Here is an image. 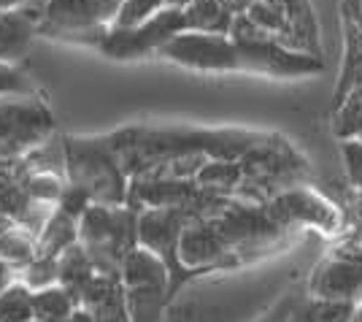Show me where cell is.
<instances>
[{
	"label": "cell",
	"instance_id": "obj_24",
	"mask_svg": "<svg viewBox=\"0 0 362 322\" xmlns=\"http://www.w3.org/2000/svg\"><path fill=\"white\" fill-rule=\"evenodd\" d=\"M360 141H362V138H360Z\"/></svg>",
	"mask_w": 362,
	"mask_h": 322
},
{
	"label": "cell",
	"instance_id": "obj_6",
	"mask_svg": "<svg viewBox=\"0 0 362 322\" xmlns=\"http://www.w3.org/2000/svg\"><path fill=\"white\" fill-rule=\"evenodd\" d=\"M52 130V120L38 100H0V154H16L44 144Z\"/></svg>",
	"mask_w": 362,
	"mask_h": 322
},
{
	"label": "cell",
	"instance_id": "obj_22",
	"mask_svg": "<svg viewBox=\"0 0 362 322\" xmlns=\"http://www.w3.org/2000/svg\"><path fill=\"white\" fill-rule=\"evenodd\" d=\"M65 322H95V317H92V314L84 306H81V309L76 306L74 311H71V314L65 317Z\"/></svg>",
	"mask_w": 362,
	"mask_h": 322
},
{
	"label": "cell",
	"instance_id": "obj_23",
	"mask_svg": "<svg viewBox=\"0 0 362 322\" xmlns=\"http://www.w3.org/2000/svg\"><path fill=\"white\" fill-rule=\"evenodd\" d=\"M8 284H11V268L6 263H0V292L6 290Z\"/></svg>",
	"mask_w": 362,
	"mask_h": 322
},
{
	"label": "cell",
	"instance_id": "obj_3",
	"mask_svg": "<svg viewBox=\"0 0 362 322\" xmlns=\"http://www.w3.org/2000/svg\"><path fill=\"white\" fill-rule=\"evenodd\" d=\"M127 322H160L168 301V265L149 249H133L119 268Z\"/></svg>",
	"mask_w": 362,
	"mask_h": 322
},
{
	"label": "cell",
	"instance_id": "obj_20",
	"mask_svg": "<svg viewBox=\"0 0 362 322\" xmlns=\"http://www.w3.org/2000/svg\"><path fill=\"white\" fill-rule=\"evenodd\" d=\"M30 38V22L19 14H0V57L14 54Z\"/></svg>",
	"mask_w": 362,
	"mask_h": 322
},
{
	"label": "cell",
	"instance_id": "obj_7",
	"mask_svg": "<svg viewBox=\"0 0 362 322\" xmlns=\"http://www.w3.org/2000/svg\"><path fill=\"white\" fill-rule=\"evenodd\" d=\"M262 209L281 228L300 222V225H317L322 230H338L344 222L330 200H325L311 190H303V187H289L276 195H268Z\"/></svg>",
	"mask_w": 362,
	"mask_h": 322
},
{
	"label": "cell",
	"instance_id": "obj_21",
	"mask_svg": "<svg viewBox=\"0 0 362 322\" xmlns=\"http://www.w3.org/2000/svg\"><path fill=\"white\" fill-rule=\"evenodd\" d=\"M30 90L28 79L22 76L16 68L0 62V95H22V92Z\"/></svg>",
	"mask_w": 362,
	"mask_h": 322
},
{
	"label": "cell",
	"instance_id": "obj_19",
	"mask_svg": "<svg viewBox=\"0 0 362 322\" xmlns=\"http://www.w3.org/2000/svg\"><path fill=\"white\" fill-rule=\"evenodd\" d=\"M22 284H28L30 290L49 287L60 279V258H49V255H35L28 265H22Z\"/></svg>",
	"mask_w": 362,
	"mask_h": 322
},
{
	"label": "cell",
	"instance_id": "obj_1",
	"mask_svg": "<svg viewBox=\"0 0 362 322\" xmlns=\"http://www.w3.org/2000/svg\"><path fill=\"white\" fill-rule=\"evenodd\" d=\"M65 168L71 184L81 187L92 203L100 206H122L127 200V182L119 157L108 146V141H81L71 138L62 144Z\"/></svg>",
	"mask_w": 362,
	"mask_h": 322
},
{
	"label": "cell",
	"instance_id": "obj_15",
	"mask_svg": "<svg viewBox=\"0 0 362 322\" xmlns=\"http://www.w3.org/2000/svg\"><path fill=\"white\" fill-rule=\"evenodd\" d=\"M0 322H33V290L11 282L0 292Z\"/></svg>",
	"mask_w": 362,
	"mask_h": 322
},
{
	"label": "cell",
	"instance_id": "obj_8",
	"mask_svg": "<svg viewBox=\"0 0 362 322\" xmlns=\"http://www.w3.org/2000/svg\"><path fill=\"white\" fill-rule=\"evenodd\" d=\"M122 0H49L44 8L46 25L76 33L111 22Z\"/></svg>",
	"mask_w": 362,
	"mask_h": 322
},
{
	"label": "cell",
	"instance_id": "obj_11",
	"mask_svg": "<svg viewBox=\"0 0 362 322\" xmlns=\"http://www.w3.org/2000/svg\"><path fill=\"white\" fill-rule=\"evenodd\" d=\"M192 182L200 190H211V192H233L243 184V171L238 166V160H206L197 173L192 176Z\"/></svg>",
	"mask_w": 362,
	"mask_h": 322
},
{
	"label": "cell",
	"instance_id": "obj_5",
	"mask_svg": "<svg viewBox=\"0 0 362 322\" xmlns=\"http://www.w3.org/2000/svg\"><path fill=\"white\" fill-rule=\"evenodd\" d=\"M181 30H187L184 8L165 6L136 28H111L103 35L100 46L111 57H136V54H146L151 49H160L168 38H173Z\"/></svg>",
	"mask_w": 362,
	"mask_h": 322
},
{
	"label": "cell",
	"instance_id": "obj_17",
	"mask_svg": "<svg viewBox=\"0 0 362 322\" xmlns=\"http://www.w3.org/2000/svg\"><path fill=\"white\" fill-rule=\"evenodd\" d=\"M362 87V30L354 28L349 30L346 38V62H344V79H341V90H338V100L335 106L346 98L349 92Z\"/></svg>",
	"mask_w": 362,
	"mask_h": 322
},
{
	"label": "cell",
	"instance_id": "obj_18",
	"mask_svg": "<svg viewBox=\"0 0 362 322\" xmlns=\"http://www.w3.org/2000/svg\"><path fill=\"white\" fill-rule=\"evenodd\" d=\"M165 6L168 0H122L117 14L111 19V28H136Z\"/></svg>",
	"mask_w": 362,
	"mask_h": 322
},
{
	"label": "cell",
	"instance_id": "obj_16",
	"mask_svg": "<svg viewBox=\"0 0 362 322\" xmlns=\"http://www.w3.org/2000/svg\"><path fill=\"white\" fill-rule=\"evenodd\" d=\"M335 136L341 141L362 138V90L349 92L346 98L335 106Z\"/></svg>",
	"mask_w": 362,
	"mask_h": 322
},
{
	"label": "cell",
	"instance_id": "obj_14",
	"mask_svg": "<svg viewBox=\"0 0 362 322\" xmlns=\"http://www.w3.org/2000/svg\"><path fill=\"white\" fill-rule=\"evenodd\" d=\"M78 306L65 287H41L33 290V322H65V317Z\"/></svg>",
	"mask_w": 362,
	"mask_h": 322
},
{
	"label": "cell",
	"instance_id": "obj_13",
	"mask_svg": "<svg viewBox=\"0 0 362 322\" xmlns=\"http://www.w3.org/2000/svg\"><path fill=\"white\" fill-rule=\"evenodd\" d=\"M38 252V238L30 230L11 222L6 230H0V263H6L8 268H22L35 258Z\"/></svg>",
	"mask_w": 362,
	"mask_h": 322
},
{
	"label": "cell",
	"instance_id": "obj_10",
	"mask_svg": "<svg viewBox=\"0 0 362 322\" xmlns=\"http://www.w3.org/2000/svg\"><path fill=\"white\" fill-rule=\"evenodd\" d=\"M78 241V219H74L65 212H52L46 219L44 230L38 233V252L35 255H49V258H60L68 246Z\"/></svg>",
	"mask_w": 362,
	"mask_h": 322
},
{
	"label": "cell",
	"instance_id": "obj_2",
	"mask_svg": "<svg viewBox=\"0 0 362 322\" xmlns=\"http://www.w3.org/2000/svg\"><path fill=\"white\" fill-rule=\"evenodd\" d=\"M136 209L119 206H87L78 217V238L98 271L119 274L122 260L136 249Z\"/></svg>",
	"mask_w": 362,
	"mask_h": 322
},
{
	"label": "cell",
	"instance_id": "obj_4",
	"mask_svg": "<svg viewBox=\"0 0 362 322\" xmlns=\"http://www.w3.org/2000/svg\"><path fill=\"white\" fill-rule=\"evenodd\" d=\"M163 57L197 71H241V54L227 33L181 30L157 49Z\"/></svg>",
	"mask_w": 362,
	"mask_h": 322
},
{
	"label": "cell",
	"instance_id": "obj_9",
	"mask_svg": "<svg viewBox=\"0 0 362 322\" xmlns=\"http://www.w3.org/2000/svg\"><path fill=\"white\" fill-rule=\"evenodd\" d=\"M311 292L325 301H354L362 295V263L346 255L327 260L311 279Z\"/></svg>",
	"mask_w": 362,
	"mask_h": 322
},
{
	"label": "cell",
	"instance_id": "obj_12",
	"mask_svg": "<svg viewBox=\"0 0 362 322\" xmlns=\"http://www.w3.org/2000/svg\"><path fill=\"white\" fill-rule=\"evenodd\" d=\"M184 19H187V30L227 33L230 22H233V14L219 0H189L184 6Z\"/></svg>",
	"mask_w": 362,
	"mask_h": 322
}]
</instances>
